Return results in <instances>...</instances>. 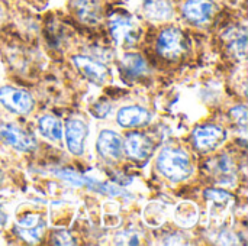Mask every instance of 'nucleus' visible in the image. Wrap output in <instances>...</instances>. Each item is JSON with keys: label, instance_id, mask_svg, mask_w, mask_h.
I'll return each instance as SVG.
<instances>
[{"label": "nucleus", "instance_id": "11", "mask_svg": "<svg viewBox=\"0 0 248 246\" xmlns=\"http://www.w3.org/2000/svg\"><path fill=\"white\" fill-rule=\"evenodd\" d=\"M217 9L214 0H186L182 12L187 22L193 25H205L214 17Z\"/></svg>", "mask_w": 248, "mask_h": 246}, {"label": "nucleus", "instance_id": "13", "mask_svg": "<svg viewBox=\"0 0 248 246\" xmlns=\"http://www.w3.org/2000/svg\"><path fill=\"white\" fill-rule=\"evenodd\" d=\"M44 231H45V222L42 220L39 215H28L22 217L17 222L16 229H15L17 236L28 244L38 242Z\"/></svg>", "mask_w": 248, "mask_h": 246}, {"label": "nucleus", "instance_id": "20", "mask_svg": "<svg viewBox=\"0 0 248 246\" xmlns=\"http://www.w3.org/2000/svg\"><path fill=\"white\" fill-rule=\"evenodd\" d=\"M110 110H112V106L108 103V101H99L96 103L94 106H92L90 112L94 117L97 119H105L110 115Z\"/></svg>", "mask_w": 248, "mask_h": 246}, {"label": "nucleus", "instance_id": "12", "mask_svg": "<svg viewBox=\"0 0 248 246\" xmlns=\"http://www.w3.org/2000/svg\"><path fill=\"white\" fill-rule=\"evenodd\" d=\"M116 122L121 128H141L147 126L151 122V113L138 104L124 106L118 110Z\"/></svg>", "mask_w": 248, "mask_h": 246}, {"label": "nucleus", "instance_id": "8", "mask_svg": "<svg viewBox=\"0 0 248 246\" xmlns=\"http://www.w3.org/2000/svg\"><path fill=\"white\" fill-rule=\"evenodd\" d=\"M71 61H73L74 67L77 68V71L86 80H89L93 84L102 86L108 80V77H109L108 67L102 61H99V59H96L93 57H89V55H76V57H73Z\"/></svg>", "mask_w": 248, "mask_h": 246}, {"label": "nucleus", "instance_id": "16", "mask_svg": "<svg viewBox=\"0 0 248 246\" xmlns=\"http://www.w3.org/2000/svg\"><path fill=\"white\" fill-rule=\"evenodd\" d=\"M142 12L153 22H164L173 17L174 9L171 0H144Z\"/></svg>", "mask_w": 248, "mask_h": 246}, {"label": "nucleus", "instance_id": "7", "mask_svg": "<svg viewBox=\"0 0 248 246\" xmlns=\"http://www.w3.org/2000/svg\"><path fill=\"white\" fill-rule=\"evenodd\" d=\"M124 152L137 162H145L154 152V142L147 135L132 130L126 133L124 141Z\"/></svg>", "mask_w": 248, "mask_h": 246}, {"label": "nucleus", "instance_id": "14", "mask_svg": "<svg viewBox=\"0 0 248 246\" xmlns=\"http://www.w3.org/2000/svg\"><path fill=\"white\" fill-rule=\"evenodd\" d=\"M119 71L128 78H141L150 72L147 59L138 52H128L119 62Z\"/></svg>", "mask_w": 248, "mask_h": 246}, {"label": "nucleus", "instance_id": "10", "mask_svg": "<svg viewBox=\"0 0 248 246\" xmlns=\"http://www.w3.org/2000/svg\"><path fill=\"white\" fill-rule=\"evenodd\" d=\"M89 135V126L81 119L71 117L65 122V142L67 148L73 155H83L86 141Z\"/></svg>", "mask_w": 248, "mask_h": 246}, {"label": "nucleus", "instance_id": "22", "mask_svg": "<svg viewBox=\"0 0 248 246\" xmlns=\"http://www.w3.org/2000/svg\"><path fill=\"white\" fill-rule=\"evenodd\" d=\"M205 197L208 200H212V202H217V203H221V202H225L227 199H231V196L227 193V191H222V190H206L205 191Z\"/></svg>", "mask_w": 248, "mask_h": 246}, {"label": "nucleus", "instance_id": "9", "mask_svg": "<svg viewBox=\"0 0 248 246\" xmlns=\"http://www.w3.org/2000/svg\"><path fill=\"white\" fill-rule=\"evenodd\" d=\"M97 154L108 162H116L124 155V139L115 130L105 129L96 141Z\"/></svg>", "mask_w": 248, "mask_h": 246}, {"label": "nucleus", "instance_id": "17", "mask_svg": "<svg viewBox=\"0 0 248 246\" xmlns=\"http://www.w3.org/2000/svg\"><path fill=\"white\" fill-rule=\"evenodd\" d=\"M39 133L51 142H60L62 139V123L60 119L51 115H45L38 120Z\"/></svg>", "mask_w": 248, "mask_h": 246}, {"label": "nucleus", "instance_id": "15", "mask_svg": "<svg viewBox=\"0 0 248 246\" xmlns=\"http://www.w3.org/2000/svg\"><path fill=\"white\" fill-rule=\"evenodd\" d=\"M73 9L83 23L96 25L102 20V7L99 0H74Z\"/></svg>", "mask_w": 248, "mask_h": 246}, {"label": "nucleus", "instance_id": "23", "mask_svg": "<svg viewBox=\"0 0 248 246\" xmlns=\"http://www.w3.org/2000/svg\"><path fill=\"white\" fill-rule=\"evenodd\" d=\"M3 178H4V175H3V173H1V170H0V184L3 183Z\"/></svg>", "mask_w": 248, "mask_h": 246}, {"label": "nucleus", "instance_id": "4", "mask_svg": "<svg viewBox=\"0 0 248 246\" xmlns=\"http://www.w3.org/2000/svg\"><path fill=\"white\" fill-rule=\"evenodd\" d=\"M0 106L15 115H29L35 107V100L23 88L3 86L0 87Z\"/></svg>", "mask_w": 248, "mask_h": 246}, {"label": "nucleus", "instance_id": "18", "mask_svg": "<svg viewBox=\"0 0 248 246\" xmlns=\"http://www.w3.org/2000/svg\"><path fill=\"white\" fill-rule=\"evenodd\" d=\"M228 46H230V51L237 58L244 59L246 54H247V33H246V29H238L237 28V32L231 30L228 33Z\"/></svg>", "mask_w": 248, "mask_h": 246}, {"label": "nucleus", "instance_id": "3", "mask_svg": "<svg viewBox=\"0 0 248 246\" xmlns=\"http://www.w3.org/2000/svg\"><path fill=\"white\" fill-rule=\"evenodd\" d=\"M155 48H157V52L160 54V57L174 61V59L182 58L186 54L187 39L179 28L169 26L160 32V35L157 38Z\"/></svg>", "mask_w": 248, "mask_h": 246}, {"label": "nucleus", "instance_id": "6", "mask_svg": "<svg viewBox=\"0 0 248 246\" xmlns=\"http://www.w3.org/2000/svg\"><path fill=\"white\" fill-rule=\"evenodd\" d=\"M0 141L19 152H33L38 148L35 136L13 123H0Z\"/></svg>", "mask_w": 248, "mask_h": 246}, {"label": "nucleus", "instance_id": "2", "mask_svg": "<svg viewBox=\"0 0 248 246\" xmlns=\"http://www.w3.org/2000/svg\"><path fill=\"white\" fill-rule=\"evenodd\" d=\"M140 23L125 10H116L109 17V32L116 45L131 46L140 38Z\"/></svg>", "mask_w": 248, "mask_h": 246}, {"label": "nucleus", "instance_id": "1", "mask_svg": "<svg viewBox=\"0 0 248 246\" xmlns=\"http://www.w3.org/2000/svg\"><path fill=\"white\" fill-rule=\"evenodd\" d=\"M158 173L174 183L185 181L193 174V164L189 154L179 146H166L160 151L155 161Z\"/></svg>", "mask_w": 248, "mask_h": 246}, {"label": "nucleus", "instance_id": "21", "mask_svg": "<svg viewBox=\"0 0 248 246\" xmlns=\"http://www.w3.org/2000/svg\"><path fill=\"white\" fill-rule=\"evenodd\" d=\"M51 238H52L51 242L54 245H74L76 244V241L71 238V235L65 231H55Z\"/></svg>", "mask_w": 248, "mask_h": 246}, {"label": "nucleus", "instance_id": "5", "mask_svg": "<svg viewBox=\"0 0 248 246\" xmlns=\"http://www.w3.org/2000/svg\"><path fill=\"white\" fill-rule=\"evenodd\" d=\"M227 139V132L218 125H199L192 132L193 146L201 152H211L221 146Z\"/></svg>", "mask_w": 248, "mask_h": 246}, {"label": "nucleus", "instance_id": "19", "mask_svg": "<svg viewBox=\"0 0 248 246\" xmlns=\"http://www.w3.org/2000/svg\"><path fill=\"white\" fill-rule=\"evenodd\" d=\"M231 116L237 122V125L240 126L243 133H246V129H247V107L244 104L232 107L231 109Z\"/></svg>", "mask_w": 248, "mask_h": 246}]
</instances>
